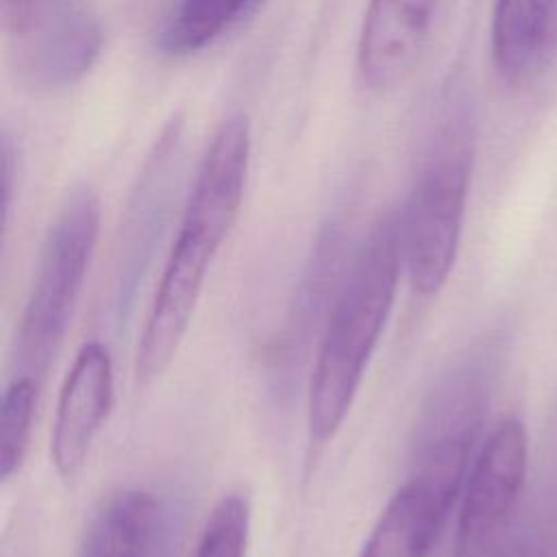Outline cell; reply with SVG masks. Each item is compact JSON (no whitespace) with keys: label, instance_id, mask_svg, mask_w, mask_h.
<instances>
[{"label":"cell","instance_id":"6da1fadb","mask_svg":"<svg viewBox=\"0 0 557 557\" xmlns=\"http://www.w3.org/2000/svg\"><path fill=\"white\" fill-rule=\"evenodd\" d=\"M403 272L400 211H387L346 272L315 355L307 392L311 446H324L344 424L392 313Z\"/></svg>","mask_w":557,"mask_h":557},{"label":"cell","instance_id":"7a4b0ae2","mask_svg":"<svg viewBox=\"0 0 557 557\" xmlns=\"http://www.w3.org/2000/svg\"><path fill=\"white\" fill-rule=\"evenodd\" d=\"M474 159L468 109L450 107L429 144L422 168L400 211L403 263L411 289L437 294L455 265Z\"/></svg>","mask_w":557,"mask_h":557},{"label":"cell","instance_id":"3957f363","mask_svg":"<svg viewBox=\"0 0 557 557\" xmlns=\"http://www.w3.org/2000/svg\"><path fill=\"white\" fill-rule=\"evenodd\" d=\"M100 233V200L91 187L74 189L46 231L35 278L17 331V361L39 379L59 350Z\"/></svg>","mask_w":557,"mask_h":557},{"label":"cell","instance_id":"277c9868","mask_svg":"<svg viewBox=\"0 0 557 557\" xmlns=\"http://www.w3.org/2000/svg\"><path fill=\"white\" fill-rule=\"evenodd\" d=\"M485 405L481 372L459 368L437 383L418 416L409 481L448 507L459 496Z\"/></svg>","mask_w":557,"mask_h":557},{"label":"cell","instance_id":"5b68a950","mask_svg":"<svg viewBox=\"0 0 557 557\" xmlns=\"http://www.w3.org/2000/svg\"><path fill=\"white\" fill-rule=\"evenodd\" d=\"M527 429L503 420L483 442L463 490L455 557H503L527 474Z\"/></svg>","mask_w":557,"mask_h":557},{"label":"cell","instance_id":"8992f818","mask_svg":"<svg viewBox=\"0 0 557 557\" xmlns=\"http://www.w3.org/2000/svg\"><path fill=\"white\" fill-rule=\"evenodd\" d=\"M111 405V352L102 342L89 339L78 348L63 379L52 420L50 459L65 483L81 476Z\"/></svg>","mask_w":557,"mask_h":557},{"label":"cell","instance_id":"52a82bcc","mask_svg":"<svg viewBox=\"0 0 557 557\" xmlns=\"http://www.w3.org/2000/svg\"><path fill=\"white\" fill-rule=\"evenodd\" d=\"M17 37V65L41 89L81 81L96 63L102 33L96 17L72 2H46Z\"/></svg>","mask_w":557,"mask_h":557},{"label":"cell","instance_id":"ba28073f","mask_svg":"<svg viewBox=\"0 0 557 557\" xmlns=\"http://www.w3.org/2000/svg\"><path fill=\"white\" fill-rule=\"evenodd\" d=\"M435 7L437 0H368L357 46L363 85L387 91L407 81L424 48Z\"/></svg>","mask_w":557,"mask_h":557},{"label":"cell","instance_id":"9c48e42d","mask_svg":"<svg viewBox=\"0 0 557 557\" xmlns=\"http://www.w3.org/2000/svg\"><path fill=\"white\" fill-rule=\"evenodd\" d=\"M450 507L405 481L374 522L359 557H429Z\"/></svg>","mask_w":557,"mask_h":557},{"label":"cell","instance_id":"30bf717a","mask_svg":"<svg viewBox=\"0 0 557 557\" xmlns=\"http://www.w3.org/2000/svg\"><path fill=\"white\" fill-rule=\"evenodd\" d=\"M159 505L146 490L113 494L91 518L78 557H150Z\"/></svg>","mask_w":557,"mask_h":557},{"label":"cell","instance_id":"8fae6325","mask_svg":"<svg viewBox=\"0 0 557 557\" xmlns=\"http://www.w3.org/2000/svg\"><path fill=\"white\" fill-rule=\"evenodd\" d=\"M557 0H496L492 13V61L511 83L540 61L553 28Z\"/></svg>","mask_w":557,"mask_h":557},{"label":"cell","instance_id":"7c38bea8","mask_svg":"<svg viewBox=\"0 0 557 557\" xmlns=\"http://www.w3.org/2000/svg\"><path fill=\"white\" fill-rule=\"evenodd\" d=\"M261 0H176L159 35V48L172 57L202 50L231 24L252 13Z\"/></svg>","mask_w":557,"mask_h":557},{"label":"cell","instance_id":"4fadbf2b","mask_svg":"<svg viewBox=\"0 0 557 557\" xmlns=\"http://www.w3.org/2000/svg\"><path fill=\"white\" fill-rule=\"evenodd\" d=\"M39 379L30 374L15 376L2 394L0 413V479L9 481L20 472L33 433Z\"/></svg>","mask_w":557,"mask_h":557},{"label":"cell","instance_id":"5bb4252c","mask_svg":"<svg viewBox=\"0 0 557 557\" xmlns=\"http://www.w3.org/2000/svg\"><path fill=\"white\" fill-rule=\"evenodd\" d=\"M250 503L239 492L224 494L211 509L194 557H246Z\"/></svg>","mask_w":557,"mask_h":557},{"label":"cell","instance_id":"9a60e30c","mask_svg":"<svg viewBox=\"0 0 557 557\" xmlns=\"http://www.w3.org/2000/svg\"><path fill=\"white\" fill-rule=\"evenodd\" d=\"M48 0H2V20L4 28L15 35L20 33L46 4Z\"/></svg>","mask_w":557,"mask_h":557},{"label":"cell","instance_id":"2e32d148","mask_svg":"<svg viewBox=\"0 0 557 557\" xmlns=\"http://www.w3.org/2000/svg\"><path fill=\"white\" fill-rule=\"evenodd\" d=\"M518 557H557V522L537 531L518 553Z\"/></svg>","mask_w":557,"mask_h":557},{"label":"cell","instance_id":"e0dca14e","mask_svg":"<svg viewBox=\"0 0 557 557\" xmlns=\"http://www.w3.org/2000/svg\"><path fill=\"white\" fill-rule=\"evenodd\" d=\"M13 148L9 137H2V198H4V220H9L11 211V196H13Z\"/></svg>","mask_w":557,"mask_h":557}]
</instances>
